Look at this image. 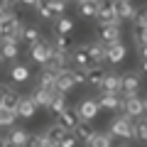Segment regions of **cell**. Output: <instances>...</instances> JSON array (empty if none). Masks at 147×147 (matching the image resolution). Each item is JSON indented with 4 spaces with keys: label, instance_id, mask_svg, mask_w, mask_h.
I'll list each match as a JSON object with an SVG mask.
<instances>
[{
    "label": "cell",
    "instance_id": "obj_1",
    "mask_svg": "<svg viewBox=\"0 0 147 147\" xmlns=\"http://www.w3.org/2000/svg\"><path fill=\"white\" fill-rule=\"evenodd\" d=\"M25 22L15 12H5L0 17V39H20V32Z\"/></svg>",
    "mask_w": 147,
    "mask_h": 147
},
{
    "label": "cell",
    "instance_id": "obj_2",
    "mask_svg": "<svg viewBox=\"0 0 147 147\" xmlns=\"http://www.w3.org/2000/svg\"><path fill=\"white\" fill-rule=\"evenodd\" d=\"M110 137H120V140H132L135 137V123L132 118L120 115L110 123Z\"/></svg>",
    "mask_w": 147,
    "mask_h": 147
},
{
    "label": "cell",
    "instance_id": "obj_3",
    "mask_svg": "<svg viewBox=\"0 0 147 147\" xmlns=\"http://www.w3.org/2000/svg\"><path fill=\"white\" fill-rule=\"evenodd\" d=\"M30 57L34 64H39V66H47L49 59H52V44L44 42V39H39V42L30 44Z\"/></svg>",
    "mask_w": 147,
    "mask_h": 147
},
{
    "label": "cell",
    "instance_id": "obj_4",
    "mask_svg": "<svg viewBox=\"0 0 147 147\" xmlns=\"http://www.w3.org/2000/svg\"><path fill=\"white\" fill-rule=\"evenodd\" d=\"M96 34H98V42L100 44H115L120 42V22H110V25H98V30H96Z\"/></svg>",
    "mask_w": 147,
    "mask_h": 147
},
{
    "label": "cell",
    "instance_id": "obj_5",
    "mask_svg": "<svg viewBox=\"0 0 147 147\" xmlns=\"http://www.w3.org/2000/svg\"><path fill=\"white\" fill-rule=\"evenodd\" d=\"M123 110H125V115L127 118H142L145 115V110H147V100H142L140 96H130V98L123 100Z\"/></svg>",
    "mask_w": 147,
    "mask_h": 147
},
{
    "label": "cell",
    "instance_id": "obj_6",
    "mask_svg": "<svg viewBox=\"0 0 147 147\" xmlns=\"http://www.w3.org/2000/svg\"><path fill=\"white\" fill-rule=\"evenodd\" d=\"M96 20H98L100 25L120 22V20H118V12H115V3H113V0H103V3H98V12H96Z\"/></svg>",
    "mask_w": 147,
    "mask_h": 147
},
{
    "label": "cell",
    "instance_id": "obj_7",
    "mask_svg": "<svg viewBox=\"0 0 147 147\" xmlns=\"http://www.w3.org/2000/svg\"><path fill=\"white\" fill-rule=\"evenodd\" d=\"M98 110H100V105H98V100H96V98H84L79 105H76L79 118H81V120H86V123L93 120V118L98 115Z\"/></svg>",
    "mask_w": 147,
    "mask_h": 147
},
{
    "label": "cell",
    "instance_id": "obj_8",
    "mask_svg": "<svg viewBox=\"0 0 147 147\" xmlns=\"http://www.w3.org/2000/svg\"><path fill=\"white\" fill-rule=\"evenodd\" d=\"M79 123H81V118H79V113H76L74 108H64L61 113L57 115V125H61L66 132H74Z\"/></svg>",
    "mask_w": 147,
    "mask_h": 147
},
{
    "label": "cell",
    "instance_id": "obj_9",
    "mask_svg": "<svg viewBox=\"0 0 147 147\" xmlns=\"http://www.w3.org/2000/svg\"><path fill=\"white\" fill-rule=\"evenodd\" d=\"M71 61H74V66H79V69H91V66H96L93 64V57H91V52H88V44H81V47H76L71 52Z\"/></svg>",
    "mask_w": 147,
    "mask_h": 147
},
{
    "label": "cell",
    "instance_id": "obj_10",
    "mask_svg": "<svg viewBox=\"0 0 147 147\" xmlns=\"http://www.w3.org/2000/svg\"><path fill=\"white\" fill-rule=\"evenodd\" d=\"M74 86H76V84H74L71 71H69V69H66V71H59V74H57V81H54V91H57V93H64V96H66L69 91L74 88Z\"/></svg>",
    "mask_w": 147,
    "mask_h": 147
},
{
    "label": "cell",
    "instance_id": "obj_11",
    "mask_svg": "<svg viewBox=\"0 0 147 147\" xmlns=\"http://www.w3.org/2000/svg\"><path fill=\"white\" fill-rule=\"evenodd\" d=\"M100 91H103V93L118 96V93L123 91V76H118V74H108V76H105V81L100 84Z\"/></svg>",
    "mask_w": 147,
    "mask_h": 147
},
{
    "label": "cell",
    "instance_id": "obj_12",
    "mask_svg": "<svg viewBox=\"0 0 147 147\" xmlns=\"http://www.w3.org/2000/svg\"><path fill=\"white\" fill-rule=\"evenodd\" d=\"M140 76L137 74H125L123 76V91L120 93H125V98H130V96H137V91H140Z\"/></svg>",
    "mask_w": 147,
    "mask_h": 147
},
{
    "label": "cell",
    "instance_id": "obj_13",
    "mask_svg": "<svg viewBox=\"0 0 147 147\" xmlns=\"http://www.w3.org/2000/svg\"><path fill=\"white\" fill-rule=\"evenodd\" d=\"M123 59H125V44L123 42H115V44H108V47H105V61L120 64Z\"/></svg>",
    "mask_w": 147,
    "mask_h": 147
},
{
    "label": "cell",
    "instance_id": "obj_14",
    "mask_svg": "<svg viewBox=\"0 0 147 147\" xmlns=\"http://www.w3.org/2000/svg\"><path fill=\"white\" fill-rule=\"evenodd\" d=\"M17 54H20L17 39H0V57L3 59H12V61H15Z\"/></svg>",
    "mask_w": 147,
    "mask_h": 147
},
{
    "label": "cell",
    "instance_id": "obj_15",
    "mask_svg": "<svg viewBox=\"0 0 147 147\" xmlns=\"http://www.w3.org/2000/svg\"><path fill=\"white\" fill-rule=\"evenodd\" d=\"M37 110V103L32 100V96H20V103H17V115L20 118H32Z\"/></svg>",
    "mask_w": 147,
    "mask_h": 147
},
{
    "label": "cell",
    "instance_id": "obj_16",
    "mask_svg": "<svg viewBox=\"0 0 147 147\" xmlns=\"http://www.w3.org/2000/svg\"><path fill=\"white\" fill-rule=\"evenodd\" d=\"M115 3V12H118V20H132L135 17V5L130 0H113Z\"/></svg>",
    "mask_w": 147,
    "mask_h": 147
},
{
    "label": "cell",
    "instance_id": "obj_17",
    "mask_svg": "<svg viewBox=\"0 0 147 147\" xmlns=\"http://www.w3.org/2000/svg\"><path fill=\"white\" fill-rule=\"evenodd\" d=\"M54 93H57L54 88H42V86H39V88H37L34 93H32V100L37 103V108H39V105H42V108H47V105L52 103Z\"/></svg>",
    "mask_w": 147,
    "mask_h": 147
},
{
    "label": "cell",
    "instance_id": "obj_18",
    "mask_svg": "<svg viewBox=\"0 0 147 147\" xmlns=\"http://www.w3.org/2000/svg\"><path fill=\"white\" fill-rule=\"evenodd\" d=\"M96 100H98L100 110H120L123 108V100L118 98V96H113V93H103L100 98H96Z\"/></svg>",
    "mask_w": 147,
    "mask_h": 147
},
{
    "label": "cell",
    "instance_id": "obj_19",
    "mask_svg": "<svg viewBox=\"0 0 147 147\" xmlns=\"http://www.w3.org/2000/svg\"><path fill=\"white\" fill-rule=\"evenodd\" d=\"M27 140H30V132H25L22 127H12L10 135H7V145H12V147H25Z\"/></svg>",
    "mask_w": 147,
    "mask_h": 147
},
{
    "label": "cell",
    "instance_id": "obj_20",
    "mask_svg": "<svg viewBox=\"0 0 147 147\" xmlns=\"http://www.w3.org/2000/svg\"><path fill=\"white\" fill-rule=\"evenodd\" d=\"M54 52L59 54H66V57H71V34H57V39H54Z\"/></svg>",
    "mask_w": 147,
    "mask_h": 147
},
{
    "label": "cell",
    "instance_id": "obj_21",
    "mask_svg": "<svg viewBox=\"0 0 147 147\" xmlns=\"http://www.w3.org/2000/svg\"><path fill=\"white\" fill-rule=\"evenodd\" d=\"M74 135H76V140H79V142H88L91 137L96 135V130H93V125H91V123L81 120L79 125H76V130H74Z\"/></svg>",
    "mask_w": 147,
    "mask_h": 147
},
{
    "label": "cell",
    "instance_id": "obj_22",
    "mask_svg": "<svg viewBox=\"0 0 147 147\" xmlns=\"http://www.w3.org/2000/svg\"><path fill=\"white\" fill-rule=\"evenodd\" d=\"M88 52H91V57H93L96 66H103V61H105V44H100L98 39H96V42L88 44Z\"/></svg>",
    "mask_w": 147,
    "mask_h": 147
},
{
    "label": "cell",
    "instance_id": "obj_23",
    "mask_svg": "<svg viewBox=\"0 0 147 147\" xmlns=\"http://www.w3.org/2000/svg\"><path fill=\"white\" fill-rule=\"evenodd\" d=\"M20 39H22V42H27V44H34V42H39L42 37H39V30H37V25H22Z\"/></svg>",
    "mask_w": 147,
    "mask_h": 147
},
{
    "label": "cell",
    "instance_id": "obj_24",
    "mask_svg": "<svg viewBox=\"0 0 147 147\" xmlns=\"http://www.w3.org/2000/svg\"><path fill=\"white\" fill-rule=\"evenodd\" d=\"M10 79L15 81V84H25V81L30 79V69H27L25 64H12V69H10Z\"/></svg>",
    "mask_w": 147,
    "mask_h": 147
},
{
    "label": "cell",
    "instance_id": "obj_25",
    "mask_svg": "<svg viewBox=\"0 0 147 147\" xmlns=\"http://www.w3.org/2000/svg\"><path fill=\"white\" fill-rule=\"evenodd\" d=\"M105 76H108V71H105L103 66H91L88 69V84L91 86H98L100 88V84L105 81Z\"/></svg>",
    "mask_w": 147,
    "mask_h": 147
},
{
    "label": "cell",
    "instance_id": "obj_26",
    "mask_svg": "<svg viewBox=\"0 0 147 147\" xmlns=\"http://www.w3.org/2000/svg\"><path fill=\"white\" fill-rule=\"evenodd\" d=\"M86 145L88 147H113V137H110V132H96Z\"/></svg>",
    "mask_w": 147,
    "mask_h": 147
},
{
    "label": "cell",
    "instance_id": "obj_27",
    "mask_svg": "<svg viewBox=\"0 0 147 147\" xmlns=\"http://www.w3.org/2000/svg\"><path fill=\"white\" fill-rule=\"evenodd\" d=\"M54 81H57V71L49 66H42V74H39V86L42 88H54Z\"/></svg>",
    "mask_w": 147,
    "mask_h": 147
},
{
    "label": "cell",
    "instance_id": "obj_28",
    "mask_svg": "<svg viewBox=\"0 0 147 147\" xmlns=\"http://www.w3.org/2000/svg\"><path fill=\"white\" fill-rule=\"evenodd\" d=\"M54 27H57V34H74V27H76V22H74L71 17L64 15V17H59V20H57V25H54Z\"/></svg>",
    "mask_w": 147,
    "mask_h": 147
},
{
    "label": "cell",
    "instance_id": "obj_29",
    "mask_svg": "<svg viewBox=\"0 0 147 147\" xmlns=\"http://www.w3.org/2000/svg\"><path fill=\"white\" fill-rule=\"evenodd\" d=\"M17 103H20V96L7 86V91H5V96H3V103H0V105H5V108H10V110L17 113Z\"/></svg>",
    "mask_w": 147,
    "mask_h": 147
},
{
    "label": "cell",
    "instance_id": "obj_30",
    "mask_svg": "<svg viewBox=\"0 0 147 147\" xmlns=\"http://www.w3.org/2000/svg\"><path fill=\"white\" fill-rule=\"evenodd\" d=\"M64 135H66V130H64L61 125H57V123H54V125H49L47 132H44V137H47V140H52V142H61Z\"/></svg>",
    "mask_w": 147,
    "mask_h": 147
},
{
    "label": "cell",
    "instance_id": "obj_31",
    "mask_svg": "<svg viewBox=\"0 0 147 147\" xmlns=\"http://www.w3.org/2000/svg\"><path fill=\"white\" fill-rule=\"evenodd\" d=\"M15 118H17L15 110L5 108V105H0V127H10L12 123H15Z\"/></svg>",
    "mask_w": 147,
    "mask_h": 147
},
{
    "label": "cell",
    "instance_id": "obj_32",
    "mask_svg": "<svg viewBox=\"0 0 147 147\" xmlns=\"http://www.w3.org/2000/svg\"><path fill=\"white\" fill-rule=\"evenodd\" d=\"M64 108H66V98H64V93H54V98H52V103L47 105V110H49V113H57V115H59Z\"/></svg>",
    "mask_w": 147,
    "mask_h": 147
},
{
    "label": "cell",
    "instance_id": "obj_33",
    "mask_svg": "<svg viewBox=\"0 0 147 147\" xmlns=\"http://www.w3.org/2000/svg\"><path fill=\"white\" fill-rule=\"evenodd\" d=\"M132 39L137 42V47L147 44V25H132Z\"/></svg>",
    "mask_w": 147,
    "mask_h": 147
},
{
    "label": "cell",
    "instance_id": "obj_34",
    "mask_svg": "<svg viewBox=\"0 0 147 147\" xmlns=\"http://www.w3.org/2000/svg\"><path fill=\"white\" fill-rule=\"evenodd\" d=\"M71 71V79H74V84L79 86V84H88V69H79V66H74V69H69Z\"/></svg>",
    "mask_w": 147,
    "mask_h": 147
},
{
    "label": "cell",
    "instance_id": "obj_35",
    "mask_svg": "<svg viewBox=\"0 0 147 147\" xmlns=\"http://www.w3.org/2000/svg\"><path fill=\"white\" fill-rule=\"evenodd\" d=\"M79 12H81L84 17H96V12H98V3L86 0V3H81V5H79Z\"/></svg>",
    "mask_w": 147,
    "mask_h": 147
},
{
    "label": "cell",
    "instance_id": "obj_36",
    "mask_svg": "<svg viewBox=\"0 0 147 147\" xmlns=\"http://www.w3.org/2000/svg\"><path fill=\"white\" fill-rule=\"evenodd\" d=\"M135 137L142 142H147V118H137L135 123Z\"/></svg>",
    "mask_w": 147,
    "mask_h": 147
},
{
    "label": "cell",
    "instance_id": "obj_37",
    "mask_svg": "<svg viewBox=\"0 0 147 147\" xmlns=\"http://www.w3.org/2000/svg\"><path fill=\"white\" fill-rule=\"evenodd\" d=\"M52 12H54V20H59V17H64V12H66V0H52Z\"/></svg>",
    "mask_w": 147,
    "mask_h": 147
},
{
    "label": "cell",
    "instance_id": "obj_38",
    "mask_svg": "<svg viewBox=\"0 0 147 147\" xmlns=\"http://www.w3.org/2000/svg\"><path fill=\"white\" fill-rule=\"evenodd\" d=\"M135 25H147V5L142 7H135V17H132Z\"/></svg>",
    "mask_w": 147,
    "mask_h": 147
},
{
    "label": "cell",
    "instance_id": "obj_39",
    "mask_svg": "<svg viewBox=\"0 0 147 147\" xmlns=\"http://www.w3.org/2000/svg\"><path fill=\"white\" fill-rule=\"evenodd\" d=\"M79 145V140H76V135H74V132H66V135H64V140L59 142V147H76Z\"/></svg>",
    "mask_w": 147,
    "mask_h": 147
},
{
    "label": "cell",
    "instance_id": "obj_40",
    "mask_svg": "<svg viewBox=\"0 0 147 147\" xmlns=\"http://www.w3.org/2000/svg\"><path fill=\"white\" fill-rule=\"evenodd\" d=\"M42 142H44V135H30L25 147H42Z\"/></svg>",
    "mask_w": 147,
    "mask_h": 147
},
{
    "label": "cell",
    "instance_id": "obj_41",
    "mask_svg": "<svg viewBox=\"0 0 147 147\" xmlns=\"http://www.w3.org/2000/svg\"><path fill=\"white\" fill-rule=\"evenodd\" d=\"M37 12H39V17H44V20H54V12L52 7H34Z\"/></svg>",
    "mask_w": 147,
    "mask_h": 147
},
{
    "label": "cell",
    "instance_id": "obj_42",
    "mask_svg": "<svg viewBox=\"0 0 147 147\" xmlns=\"http://www.w3.org/2000/svg\"><path fill=\"white\" fill-rule=\"evenodd\" d=\"M15 3H20V0H0V10H3V12H10V7L15 5Z\"/></svg>",
    "mask_w": 147,
    "mask_h": 147
},
{
    "label": "cell",
    "instance_id": "obj_43",
    "mask_svg": "<svg viewBox=\"0 0 147 147\" xmlns=\"http://www.w3.org/2000/svg\"><path fill=\"white\" fill-rule=\"evenodd\" d=\"M137 54H140V61H147V44L137 47Z\"/></svg>",
    "mask_w": 147,
    "mask_h": 147
},
{
    "label": "cell",
    "instance_id": "obj_44",
    "mask_svg": "<svg viewBox=\"0 0 147 147\" xmlns=\"http://www.w3.org/2000/svg\"><path fill=\"white\" fill-rule=\"evenodd\" d=\"M137 76H140V79L145 76L147 79V61H140V74H137Z\"/></svg>",
    "mask_w": 147,
    "mask_h": 147
},
{
    "label": "cell",
    "instance_id": "obj_45",
    "mask_svg": "<svg viewBox=\"0 0 147 147\" xmlns=\"http://www.w3.org/2000/svg\"><path fill=\"white\" fill-rule=\"evenodd\" d=\"M49 5H52V0H37L34 7H49Z\"/></svg>",
    "mask_w": 147,
    "mask_h": 147
},
{
    "label": "cell",
    "instance_id": "obj_46",
    "mask_svg": "<svg viewBox=\"0 0 147 147\" xmlns=\"http://www.w3.org/2000/svg\"><path fill=\"white\" fill-rule=\"evenodd\" d=\"M42 147H59V142H52V140H47V137H44V142H42Z\"/></svg>",
    "mask_w": 147,
    "mask_h": 147
},
{
    "label": "cell",
    "instance_id": "obj_47",
    "mask_svg": "<svg viewBox=\"0 0 147 147\" xmlns=\"http://www.w3.org/2000/svg\"><path fill=\"white\" fill-rule=\"evenodd\" d=\"M5 91H7V86H5V84H0V103H3V96H5Z\"/></svg>",
    "mask_w": 147,
    "mask_h": 147
},
{
    "label": "cell",
    "instance_id": "obj_48",
    "mask_svg": "<svg viewBox=\"0 0 147 147\" xmlns=\"http://www.w3.org/2000/svg\"><path fill=\"white\" fill-rule=\"evenodd\" d=\"M20 3H22V5H32V7L37 5V0H20Z\"/></svg>",
    "mask_w": 147,
    "mask_h": 147
},
{
    "label": "cell",
    "instance_id": "obj_49",
    "mask_svg": "<svg viewBox=\"0 0 147 147\" xmlns=\"http://www.w3.org/2000/svg\"><path fill=\"white\" fill-rule=\"evenodd\" d=\"M0 147H7V137H3V135H0Z\"/></svg>",
    "mask_w": 147,
    "mask_h": 147
},
{
    "label": "cell",
    "instance_id": "obj_50",
    "mask_svg": "<svg viewBox=\"0 0 147 147\" xmlns=\"http://www.w3.org/2000/svg\"><path fill=\"white\" fill-rule=\"evenodd\" d=\"M115 147H130V145H125V142H120V145H115Z\"/></svg>",
    "mask_w": 147,
    "mask_h": 147
},
{
    "label": "cell",
    "instance_id": "obj_51",
    "mask_svg": "<svg viewBox=\"0 0 147 147\" xmlns=\"http://www.w3.org/2000/svg\"><path fill=\"white\" fill-rule=\"evenodd\" d=\"M76 3H79V5H81V3H86V0H76Z\"/></svg>",
    "mask_w": 147,
    "mask_h": 147
},
{
    "label": "cell",
    "instance_id": "obj_52",
    "mask_svg": "<svg viewBox=\"0 0 147 147\" xmlns=\"http://www.w3.org/2000/svg\"><path fill=\"white\" fill-rule=\"evenodd\" d=\"M93 3H103V0H93Z\"/></svg>",
    "mask_w": 147,
    "mask_h": 147
},
{
    "label": "cell",
    "instance_id": "obj_53",
    "mask_svg": "<svg viewBox=\"0 0 147 147\" xmlns=\"http://www.w3.org/2000/svg\"><path fill=\"white\" fill-rule=\"evenodd\" d=\"M0 66H3V57H0Z\"/></svg>",
    "mask_w": 147,
    "mask_h": 147
},
{
    "label": "cell",
    "instance_id": "obj_54",
    "mask_svg": "<svg viewBox=\"0 0 147 147\" xmlns=\"http://www.w3.org/2000/svg\"><path fill=\"white\" fill-rule=\"evenodd\" d=\"M3 15H5V12H3V10H0V17H3Z\"/></svg>",
    "mask_w": 147,
    "mask_h": 147
},
{
    "label": "cell",
    "instance_id": "obj_55",
    "mask_svg": "<svg viewBox=\"0 0 147 147\" xmlns=\"http://www.w3.org/2000/svg\"><path fill=\"white\" fill-rule=\"evenodd\" d=\"M7 147H12V145H7Z\"/></svg>",
    "mask_w": 147,
    "mask_h": 147
},
{
    "label": "cell",
    "instance_id": "obj_56",
    "mask_svg": "<svg viewBox=\"0 0 147 147\" xmlns=\"http://www.w3.org/2000/svg\"><path fill=\"white\" fill-rule=\"evenodd\" d=\"M130 3H132V0H130Z\"/></svg>",
    "mask_w": 147,
    "mask_h": 147
}]
</instances>
